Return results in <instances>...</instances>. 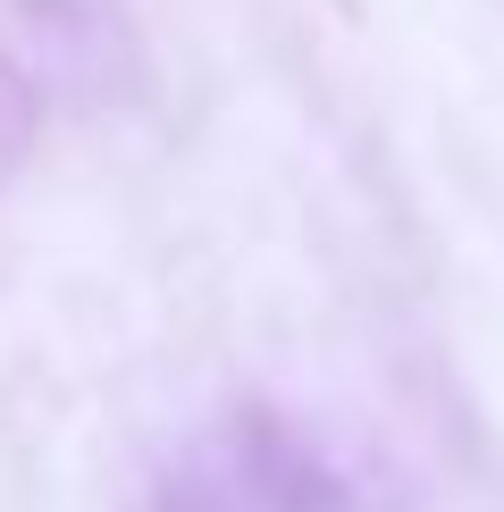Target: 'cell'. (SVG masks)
I'll list each match as a JSON object with an SVG mask.
<instances>
[]
</instances>
